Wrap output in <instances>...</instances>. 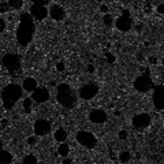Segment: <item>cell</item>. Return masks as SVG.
I'll return each mask as SVG.
<instances>
[{
  "instance_id": "obj_1",
  "label": "cell",
  "mask_w": 164,
  "mask_h": 164,
  "mask_svg": "<svg viewBox=\"0 0 164 164\" xmlns=\"http://www.w3.org/2000/svg\"><path fill=\"white\" fill-rule=\"evenodd\" d=\"M34 21L33 17L28 13L21 14L19 17V26L17 30V41L21 47H28V44H30V41L34 36Z\"/></svg>"
},
{
  "instance_id": "obj_2",
  "label": "cell",
  "mask_w": 164,
  "mask_h": 164,
  "mask_svg": "<svg viewBox=\"0 0 164 164\" xmlns=\"http://www.w3.org/2000/svg\"><path fill=\"white\" fill-rule=\"evenodd\" d=\"M23 89L18 84H8L2 90V101L6 110H13L14 105L18 103V100L22 97Z\"/></svg>"
},
{
  "instance_id": "obj_3",
  "label": "cell",
  "mask_w": 164,
  "mask_h": 164,
  "mask_svg": "<svg viewBox=\"0 0 164 164\" xmlns=\"http://www.w3.org/2000/svg\"><path fill=\"white\" fill-rule=\"evenodd\" d=\"M56 99L64 108H73L77 104V95L69 84H59Z\"/></svg>"
},
{
  "instance_id": "obj_4",
  "label": "cell",
  "mask_w": 164,
  "mask_h": 164,
  "mask_svg": "<svg viewBox=\"0 0 164 164\" xmlns=\"http://www.w3.org/2000/svg\"><path fill=\"white\" fill-rule=\"evenodd\" d=\"M3 66L6 67V70L10 73V75L13 78H18L22 74V60L21 56L17 54H7L2 59Z\"/></svg>"
},
{
  "instance_id": "obj_5",
  "label": "cell",
  "mask_w": 164,
  "mask_h": 164,
  "mask_svg": "<svg viewBox=\"0 0 164 164\" xmlns=\"http://www.w3.org/2000/svg\"><path fill=\"white\" fill-rule=\"evenodd\" d=\"M134 88H136V90L141 93L149 92L151 89H153V81L151 78V71L149 70H146L142 75L137 77V79L134 81Z\"/></svg>"
},
{
  "instance_id": "obj_6",
  "label": "cell",
  "mask_w": 164,
  "mask_h": 164,
  "mask_svg": "<svg viewBox=\"0 0 164 164\" xmlns=\"http://www.w3.org/2000/svg\"><path fill=\"white\" fill-rule=\"evenodd\" d=\"M77 142L88 149H92L97 145V138L89 131H78L77 133Z\"/></svg>"
},
{
  "instance_id": "obj_7",
  "label": "cell",
  "mask_w": 164,
  "mask_h": 164,
  "mask_svg": "<svg viewBox=\"0 0 164 164\" xmlns=\"http://www.w3.org/2000/svg\"><path fill=\"white\" fill-rule=\"evenodd\" d=\"M99 93V86L96 84H86L84 85V86H81L79 89V96L82 100H92L93 97H96Z\"/></svg>"
},
{
  "instance_id": "obj_8",
  "label": "cell",
  "mask_w": 164,
  "mask_h": 164,
  "mask_svg": "<svg viewBox=\"0 0 164 164\" xmlns=\"http://www.w3.org/2000/svg\"><path fill=\"white\" fill-rule=\"evenodd\" d=\"M33 130L37 137H44L51 131V122L47 119H37L33 125Z\"/></svg>"
},
{
  "instance_id": "obj_9",
  "label": "cell",
  "mask_w": 164,
  "mask_h": 164,
  "mask_svg": "<svg viewBox=\"0 0 164 164\" xmlns=\"http://www.w3.org/2000/svg\"><path fill=\"white\" fill-rule=\"evenodd\" d=\"M163 96H164V86L157 85L153 86V95H152V101L157 111H163Z\"/></svg>"
},
{
  "instance_id": "obj_10",
  "label": "cell",
  "mask_w": 164,
  "mask_h": 164,
  "mask_svg": "<svg viewBox=\"0 0 164 164\" xmlns=\"http://www.w3.org/2000/svg\"><path fill=\"white\" fill-rule=\"evenodd\" d=\"M32 100L36 101L37 104H43L49 100V90L47 88H38L37 86L34 90L32 92Z\"/></svg>"
},
{
  "instance_id": "obj_11",
  "label": "cell",
  "mask_w": 164,
  "mask_h": 164,
  "mask_svg": "<svg viewBox=\"0 0 164 164\" xmlns=\"http://www.w3.org/2000/svg\"><path fill=\"white\" fill-rule=\"evenodd\" d=\"M30 15L33 17V19L43 21L48 17V8L41 4H33L30 7Z\"/></svg>"
},
{
  "instance_id": "obj_12",
  "label": "cell",
  "mask_w": 164,
  "mask_h": 164,
  "mask_svg": "<svg viewBox=\"0 0 164 164\" xmlns=\"http://www.w3.org/2000/svg\"><path fill=\"white\" fill-rule=\"evenodd\" d=\"M131 123H133V127L136 129H145L151 125V116L148 114H137L133 118Z\"/></svg>"
},
{
  "instance_id": "obj_13",
  "label": "cell",
  "mask_w": 164,
  "mask_h": 164,
  "mask_svg": "<svg viewBox=\"0 0 164 164\" xmlns=\"http://www.w3.org/2000/svg\"><path fill=\"white\" fill-rule=\"evenodd\" d=\"M89 120L92 123H96V125H101V123H105L108 120V115L103 110H93L89 114Z\"/></svg>"
},
{
  "instance_id": "obj_14",
  "label": "cell",
  "mask_w": 164,
  "mask_h": 164,
  "mask_svg": "<svg viewBox=\"0 0 164 164\" xmlns=\"http://www.w3.org/2000/svg\"><path fill=\"white\" fill-rule=\"evenodd\" d=\"M115 26H116V29L118 30H120V32H129L130 29H131V26H133V19L130 17L122 15V17L116 18V21H115Z\"/></svg>"
},
{
  "instance_id": "obj_15",
  "label": "cell",
  "mask_w": 164,
  "mask_h": 164,
  "mask_svg": "<svg viewBox=\"0 0 164 164\" xmlns=\"http://www.w3.org/2000/svg\"><path fill=\"white\" fill-rule=\"evenodd\" d=\"M48 14H49V15L52 17V19H55V21H62V19H64V17H66V10L63 8L62 6L55 4V6L51 7V10L48 11Z\"/></svg>"
},
{
  "instance_id": "obj_16",
  "label": "cell",
  "mask_w": 164,
  "mask_h": 164,
  "mask_svg": "<svg viewBox=\"0 0 164 164\" xmlns=\"http://www.w3.org/2000/svg\"><path fill=\"white\" fill-rule=\"evenodd\" d=\"M36 88H37V81L34 79V78H26V79H23V84H22V89H23L25 92L32 93Z\"/></svg>"
},
{
  "instance_id": "obj_17",
  "label": "cell",
  "mask_w": 164,
  "mask_h": 164,
  "mask_svg": "<svg viewBox=\"0 0 164 164\" xmlns=\"http://www.w3.org/2000/svg\"><path fill=\"white\" fill-rule=\"evenodd\" d=\"M13 160H14L13 155L10 152L0 149V164H10V163H13Z\"/></svg>"
},
{
  "instance_id": "obj_18",
  "label": "cell",
  "mask_w": 164,
  "mask_h": 164,
  "mask_svg": "<svg viewBox=\"0 0 164 164\" xmlns=\"http://www.w3.org/2000/svg\"><path fill=\"white\" fill-rule=\"evenodd\" d=\"M54 137H55V140H56L58 142H64L66 138H67V131L63 127H60V129H58L56 131H55Z\"/></svg>"
},
{
  "instance_id": "obj_19",
  "label": "cell",
  "mask_w": 164,
  "mask_h": 164,
  "mask_svg": "<svg viewBox=\"0 0 164 164\" xmlns=\"http://www.w3.org/2000/svg\"><path fill=\"white\" fill-rule=\"evenodd\" d=\"M58 153L62 156V157H67L70 153V146H69V144H60L59 145V148H58Z\"/></svg>"
},
{
  "instance_id": "obj_20",
  "label": "cell",
  "mask_w": 164,
  "mask_h": 164,
  "mask_svg": "<svg viewBox=\"0 0 164 164\" xmlns=\"http://www.w3.org/2000/svg\"><path fill=\"white\" fill-rule=\"evenodd\" d=\"M130 159H131V155H130L129 151H123V152H120V153H119V161L126 163V161H129Z\"/></svg>"
},
{
  "instance_id": "obj_21",
  "label": "cell",
  "mask_w": 164,
  "mask_h": 164,
  "mask_svg": "<svg viewBox=\"0 0 164 164\" xmlns=\"http://www.w3.org/2000/svg\"><path fill=\"white\" fill-rule=\"evenodd\" d=\"M8 6L11 7V8H21L22 6H23V2L22 0H8Z\"/></svg>"
},
{
  "instance_id": "obj_22",
  "label": "cell",
  "mask_w": 164,
  "mask_h": 164,
  "mask_svg": "<svg viewBox=\"0 0 164 164\" xmlns=\"http://www.w3.org/2000/svg\"><path fill=\"white\" fill-rule=\"evenodd\" d=\"M22 163L23 164H36L37 163V157L36 156H33V155H26L25 157H23V160H22Z\"/></svg>"
},
{
  "instance_id": "obj_23",
  "label": "cell",
  "mask_w": 164,
  "mask_h": 164,
  "mask_svg": "<svg viewBox=\"0 0 164 164\" xmlns=\"http://www.w3.org/2000/svg\"><path fill=\"white\" fill-rule=\"evenodd\" d=\"M32 103H33V100H32V97L30 99H25L23 100V108H25V112L26 114H29L32 111Z\"/></svg>"
},
{
  "instance_id": "obj_24",
  "label": "cell",
  "mask_w": 164,
  "mask_h": 164,
  "mask_svg": "<svg viewBox=\"0 0 164 164\" xmlns=\"http://www.w3.org/2000/svg\"><path fill=\"white\" fill-rule=\"evenodd\" d=\"M103 22H104V25H105V26H112V23H114V18H112V15H110V14H104Z\"/></svg>"
},
{
  "instance_id": "obj_25",
  "label": "cell",
  "mask_w": 164,
  "mask_h": 164,
  "mask_svg": "<svg viewBox=\"0 0 164 164\" xmlns=\"http://www.w3.org/2000/svg\"><path fill=\"white\" fill-rule=\"evenodd\" d=\"M8 3H6V2H2L0 3V13L2 14H4V13H7L8 11Z\"/></svg>"
},
{
  "instance_id": "obj_26",
  "label": "cell",
  "mask_w": 164,
  "mask_h": 164,
  "mask_svg": "<svg viewBox=\"0 0 164 164\" xmlns=\"http://www.w3.org/2000/svg\"><path fill=\"white\" fill-rule=\"evenodd\" d=\"M33 4H41V6H47L51 0H32Z\"/></svg>"
},
{
  "instance_id": "obj_27",
  "label": "cell",
  "mask_w": 164,
  "mask_h": 164,
  "mask_svg": "<svg viewBox=\"0 0 164 164\" xmlns=\"http://www.w3.org/2000/svg\"><path fill=\"white\" fill-rule=\"evenodd\" d=\"M64 69H66V67H64V62H58L56 63V70H58V71H64Z\"/></svg>"
},
{
  "instance_id": "obj_28",
  "label": "cell",
  "mask_w": 164,
  "mask_h": 164,
  "mask_svg": "<svg viewBox=\"0 0 164 164\" xmlns=\"http://www.w3.org/2000/svg\"><path fill=\"white\" fill-rule=\"evenodd\" d=\"M28 144L30 145V146L36 145V144H37V136H36V137H29V138H28Z\"/></svg>"
},
{
  "instance_id": "obj_29",
  "label": "cell",
  "mask_w": 164,
  "mask_h": 164,
  "mask_svg": "<svg viewBox=\"0 0 164 164\" xmlns=\"http://www.w3.org/2000/svg\"><path fill=\"white\" fill-rule=\"evenodd\" d=\"M127 136H129V134H127L126 130H120V131H119V138H120V140H126V138H127Z\"/></svg>"
},
{
  "instance_id": "obj_30",
  "label": "cell",
  "mask_w": 164,
  "mask_h": 164,
  "mask_svg": "<svg viewBox=\"0 0 164 164\" xmlns=\"http://www.w3.org/2000/svg\"><path fill=\"white\" fill-rule=\"evenodd\" d=\"M6 21L4 19H3V18H0V33H3V32H4L6 30Z\"/></svg>"
},
{
  "instance_id": "obj_31",
  "label": "cell",
  "mask_w": 164,
  "mask_h": 164,
  "mask_svg": "<svg viewBox=\"0 0 164 164\" xmlns=\"http://www.w3.org/2000/svg\"><path fill=\"white\" fill-rule=\"evenodd\" d=\"M156 11H157V13L160 14V15H163V14H164V4H163V3H160V4L157 6V8H156Z\"/></svg>"
},
{
  "instance_id": "obj_32",
  "label": "cell",
  "mask_w": 164,
  "mask_h": 164,
  "mask_svg": "<svg viewBox=\"0 0 164 164\" xmlns=\"http://www.w3.org/2000/svg\"><path fill=\"white\" fill-rule=\"evenodd\" d=\"M100 11H101L103 14H107V13H108V6H105V4H103L101 7H100Z\"/></svg>"
},
{
  "instance_id": "obj_33",
  "label": "cell",
  "mask_w": 164,
  "mask_h": 164,
  "mask_svg": "<svg viewBox=\"0 0 164 164\" xmlns=\"http://www.w3.org/2000/svg\"><path fill=\"white\" fill-rule=\"evenodd\" d=\"M145 13H146V14H151V13H152V7H151V4H146V6H145Z\"/></svg>"
},
{
  "instance_id": "obj_34",
  "label": "cell",
  "mask_w": 164,
  "mask_h": 164,
  "mask_svg": "<svg viewBox=\"0 0 164 164\" xmlns=\"http://www.w3.org/2000/svg\"><path fill=\"white\" fill-rule=\"evenodd\" d=\"M149 62H151L152 64H157V59H156L155 56H151V58H149Z\"/></svg>"
},
{
  "instance_id": "obj_35",
  "label": "cell",
  "mask_w": 164,
  "mask_h": 164,
  "mask_svg": "<svg viewBox=\"0 0 164 164\" xmlns=\"http://www.w3.org/2000/svg\"><path fill=\"white\" fill-rule=\"evenodd\" d=\"M88 71H89V73H95V66L89 64V66H88Z\"/></svg>"
},
{
  "instance_id": "obj_36",
  "label": "cell",
  "mask_w": 164,
  "mask_h": 164,
  "mask_svg": "<svg viewBox=\"0 0 164 164\" xmlns=\"http://www.w3.org/2000/svg\"><path fill=\"white\" fill-rule=\"evenodd\" d=\"M71 161H73L71 159H67V157H66L64 160H63V163H64V164H70V163H71Z\"/></svg>"
},
{
  "instance_id": "obj_37",
  "label": "cell",
  "mask_w": 164,
  "mask_h": 164,
  "mask_svg": "<svg viewBox=\"0 0 164 164\" xmlns=\"http://www.w3.org/2000/svg\"><path fill=\"white\" fill-rule=\"evenodd\" d=\"M122 15H125V17H130V13H129L127 10H125V11H123V14H122Z\"/></svg>"
},
{
  "instance_id": "obj_38",
  "label": "cell",
  "mask_w": 164,
  "mask_h": 164,
  "mask_svg": "<svg viewBox=\"0 0 164 164\" xmlns=\"http://www.w3.org/2000/svg\"><path fill=\"white\" fill-rule=\"evenodd\" d=\"M7 123H8L7 120H3V122H2V126H3V127H4V126H7Z\"/></svg>"
},
{
  "instance_id": "obj_39",
  "label": "cell",
  "mask_w": 164,
  "mask_h": 164,
  "mask_svg": "<svg viewBox=\"0 0 164 164\" xmlns=\"http://www.w3.org/2000/svg\"><path fill=\"white\" fill-rule=\"evenodd\" d=\"M0 149H3V140L0 138Z\"/></svg>"
}]
</instances>
